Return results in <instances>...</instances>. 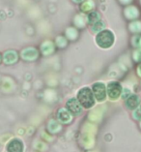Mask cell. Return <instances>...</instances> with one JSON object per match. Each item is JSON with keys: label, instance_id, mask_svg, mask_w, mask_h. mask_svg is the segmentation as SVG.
<instances>
[{"label": "cell", "instance_id": "cell-4", "mask_svg": "<svg viewBox=\"0 0 141 152\" xmlns=\"http://www.w3.org/2000/svg\"><path fill=\"white\" fill-rule=\"evenodd\" d=\"M122 92V87L119 83L113 81L110 83L107 86V94L111 99H117L121 95Z\"/></svg>", "mask_w": 141, "mask_h": 152}, {"label": "cell", "instance_id": "cell-21", "mask_svg": "<svg viewBox=\"0 0 141 152\" xmlns=\"http://www.w3.org/2000/svg\"><path fill=\"white\" fill-rule=\"evenodd\" d=\"M81 1H82V0H73V2H76V3H79Z\"/></svg>", "mask_w": 141, "mask_h": 152}, {"label": "cell", "instance_id": "cell-17", "mask_svg": "<svg viewBox=\"0 0 141 152\" xmlns=\"http://www.w3.org/2000/svg\"><path fill=\"white\" fill-rule=\"evenodd\" d=\"M133 57L136 61L140 62L141 61V49L140 50H137L135 53H134V55H133Z\"/></svg>", "mask_w": 141, "mask_h": 152}, {"label": "cell", "instance_id": "cell-5", "mask_svg": "<svg viewBox=\"0 0 141 152\" xmlns=\"http://www.w3.org/2000/svg\"><path fill=\"white\" fill-rule=\"evenodd\" d=\"M67 109L68 110L73 114H79L82 112V106L80 105L78 100L72 98L67 102Z\"/></svg>", "mask_w": 141, "mask_h": 152}, {"label": "cell", "instance_id": "cell-20", "mask_svg": "<svg viewBox=\"0 0 141 152\" xmlns=\"http://www.w3.org/2000/svg\"><path fill=\"white\" fill-rule=\"evenodd\" d=\"M138 74L141 76V65H139V67H138Z\"/></svg>", "mask_w": 141, "mask_h": 152}, {"label": "cell", "instance_id": "cell-1", "mask_svg": "<svg viewBox=\"0 0 141 152\" xmlns=\"http://www.w3.org/2000/svg\"><path fill=\"white\" fill-rule=\"evenodd\" d=\"M77 100L80 103V105L84 107L85 109H90L94 106V94L92 93V90L88 87H83L77 93Z\"/></svg>", "mask_w": 141, "mask_h": 152}, {"label": "cell", "instance_id": "cell-19", "mask_svg": "<svg viewBox=\"0 0 141 152\" xmlns=\"http://www.w3.org/2000/svg\"><path fill=\"white\" fill-rule=\"evenodd\" d=\"M129 95V90H125L124 94H123V98H127Z\"/></svg>", "mask_w": 141, "mask_h": 152}, {"label": "cell", "instance_id": "cell-12", "mask_svg": "<svg viewBox=\"0 0 141 152\" xmlns=\"http://www.w3.org/2000/svg\"><path fill=\"white\" fill-rule=\"evenodd\" d=\"M126 15L128 16V18H136L138 16V11L135 8V7H131V8H128L126 11Z\"/></svg>", "mask_w": 141, "mask_h": 152}, {"label": "cell", "instance_id": "cell-14", "mask_svg": "<svg viewBox=\"0 0 141 152\" xmlns=\"http://www.w3.org/2000/svg\"><path fill=\"white\" fill-rule=\"evenodd\" d=\"M131 29L134 32H139L141 30V23H133L131 25Z\"/></svg>", "mask_w": 141, "mask_h": 152}, {"label": "cell", "instance_id": "cell-16", "mask_svg": "<svg viewBox=\"0 0 141 152\" xmlns=\"http://www.w3.org/2000/svg\"><path fill=\"white\" fill-rule=\"evenodd\" d=\"M133 116H134L136 119H141V105L136 107L134 113H133Z\"/></svg>", "mask_w": 141, "mask_h": 152}, {"label": "cell", "instance_id": "cell-3", "mask_svg": "<svg viewBox=\"0 0 141 152\" xmlns=\"http://www.w3.org/2000/svg\"><path fill=\"white\" fill-rule=\"evenodd\" d=\"M92 92H93V94H94V97L100 102L103 101L106 97L105 85L102 83H95L94 85H93Z\"/></svg>", "mask_w": 141, "mask_h": 152}, {"label": "cell", "instance_id": "cell-22", "mask_svg": "<svg viewBox=\"0 0 141 152\" xmlns=\"http://www.w3.org/2000/svg\"><path fill=\"white\" fill-rule=\"evenodd\" d=\"M0 62H1V55H0Z\"/></svg>", "mask_w": 141, "mask_h": 152}, {"label": "cell", "instance_id": "cell-8", "mask_svg": "<svg viewBox=\"0 0 141 152\" xmlns=\"http://www.w3.org/2000/svg\"><path fill=\"white\" fill-rule=\"evenodd\" d=\"M38 51L33 48H28V49L21 51V57L25 60H34L38 57Z\"/></svg>", "mask_w": 141, "mask_h": 152}, {"label": "cell", "instance_id": "cell-6", "mask_svg": "<svg viewBox=\"0 0 141 152\" xmlns=\"http://www.w3.org/2000/svg\"><path fill=\"white\" fill-rule=\"evenodd\" d=\"M8 152H23V144L20 140L15 139L12 140L7 145Z\"/></svg>", "mask_w": 141, "mask_h": 152}, {"label": "cell", "instance_id": "cell-2", "mask_svg": "<svg viewBox=\"0 0 141 152\" xmlns=\"http://www.w3.org/2000/svg\"><path fill=\"white\" fill-rule=\"evenodd\" d=\"M96 42H97L98 46L102 48V49H107V48L112 46L114 42V36L111 31L103 30L98 34L97 38H96Z\"/></svg>", "mask_w": 141, "mask_h": 152}, {"label": "cell", "instance_id": "cell-10", "mask_svg": "<svg viewBox=\"0 0 141 152\" xmlns=\"http://www.w3.org/2000/svg\"><path fill=\"white\" fill-rule=\"evenodd\" d=\"M126 105H127V107L131 110L136 109L139 105V97L137 95L129 96V97L127 99V101H126Z\"/></svg>", "mask_w": 141, "mask_h": 152}, {"label": "cell", "instance_id": "cell-11", "mask_svg": "<svg viewBox=\"0 0 141 152\" xmlns=\"http://www.w3.org/2000/svg\"><path fill=\"white\" fill-rule=\"evenodd\" d=\"M49 130L52 134H55V133H58L61 130V126L59 125L58 122L54 120H50L49 123Z\"/></svg>", "mask_w": 141, "mask_h": 152}, {"label": "cell", "instance_id": "cell-7", "mask_svg": "<svg viewBox=\"0 0 141 152\" xmlns=\"http://www.w3.org/2000/svg\"><path fill=\"white\" fill-rule=\"evenodd\" d=\"M57 117H58L59 122H61V123H64V124L70 123V122L72 121V119H73L72 113H70L69 110H66V109L59 110L58 114H57Z\"/></svg>", "mask_w": 141, "mask_h": 152}, {"label": "cell", "instance_id": "cell-13", "mask_svg": "<svg viewBox=\"0 0 141 152\" xmlns=\"http://www.w3.org/2000/svg\"><path fill=\"white\" fill-rule=\"evenodd\" d=\"M88 20H89V23L94 25L95 23H97L98 21L100 20V15L98 13H96V12L91 13L90 15H89V17H88Z\"/></svg>", "mask_w": 141, "mask_h": 152}, {"label": "cell", "instance_id": "cell-9", "mask_svg": "<svg viewBox=\"0 0 141 152\" xmlns=\"http://www.w3.org/2000/svg\"><path fill=\"white\" fill-rule=\"evenodd\" d=\"M17 53L14 50H8L4 53V62L6 64H14L17 61Z\"/></svg>", "mask_w": 141, "mask_h": 152}, {"label": "cell", "instance_id": "cell-18", "mask_svg": "<svg viewBox=\"0 0 141 152\" xmlns=\"http://www.w3.org/2000/svg\"><path fill=\"white\" fill-rule=\"evenodd\" d=\"M37 143H38V144H35V147L38 150H43V149H44V148H46V145H44V143H43V142H37Z\"/></svg>", "mask_w": 141, "mask_h": 152}, {"label": "cell", "instance_id": "cell-15", "mask_svg": "<svg viewBox=\"0 0 141 152\" xmlns=\"http://www.w3.org/2000/svg\"><path fill=\"white\" fill-rule=\"evenodd\" d=\"M103 26H105V24H103L102 23H98L94 24V26H93V30H94L95 32H99L100 30H102V29L103 28Z\"/></svg>", "mask_w": 141, "mask_h": 152}]
</instances>
